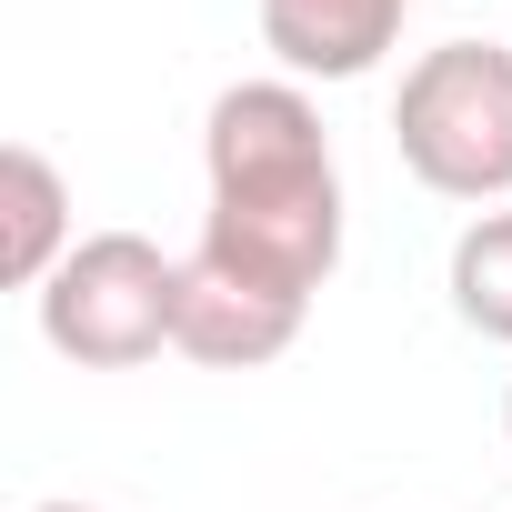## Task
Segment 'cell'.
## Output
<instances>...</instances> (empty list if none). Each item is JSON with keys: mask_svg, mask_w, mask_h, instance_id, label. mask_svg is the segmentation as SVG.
I'll use <instances>...</instances> for the list:
<instances>
[{"mask_svg": "<svg viewBox=\"0 0 512 512\" xmlns=\"http://www.w3.org/2000/svg\"><path fill=\"white\" fill-rule=\"evenodd\" d=\"M201 251L272 292H322L342 272V161L302 81H231L201 121Z\"/></svg>", "mask_w": 512, "mask_h": 512, "instance_id": "1", "label": "cell"}, {"mask_svg": "<svg viewBox=\"0 0 512 512\" xmlns=\"http://www.w3.org/2000/svg\"><path fill=\"white\" fill-rule=\"evenodd\" d=\"M392 151L432 201H512V41H432L392 91Z\"/></svg>", "mask_w": 512, "mask_h": 512, "instance_id": "2", "label": "cell"}, {"mask_svg": "<svg viewBox=\"0 0 512 512\" xmlns=\"http://www.w3.org/2000/svg\"><path fill=\"white\" fill-rule=\"evenodd\" d=\"M41 342L81 372H141L181 342V262L151 231H81V251L31 292Z\"/></svg>", "mask_w": 512, "mask_h": 512, "instance_id": "3", "label": "cell"}, {"mask_svg": "<svg viewBox=\"0 0 512 512\" xmlns=\"http://www.w3.org/2000/svg\"><path fill=\"white\" fill-rule=\"evenodd\" d=\"M302 322H312L302 292H272V282L211 262V251L181 262V342L171 352L201 362V372H262V362H282L302 342Z\"/></svg>", "mask_w": 512, "mask_h": 512, "instance_id": "4", "label": "cell"}, {"mask_svg": "<svg viewBox=\"0 0 512 512\" xmlns=\"http://www.w3.org/2000/svg\"><path fill=\"white\" fill-rule=\"evenodd\" d=\"M412 0H262V51L282 61V81H362L402 51Z\"/></svg>", "mask_w": 512, "mask_h": 512, "instance_id": "5", "label": "cell"}, {"mask_svg": "<svg viewBox=\"0 0 512 512\" xmlns=\"http://www.w3.org/2000/svg\"><path fill=\"white\" fill-rule=\"evenodd\" d=\"M71 251H81V221H71L61 161L41 141H11L0 151V272H11V292H41Z\"/></svg>", "mask_w": 512, "mask_h": 512, "instance_id": "6", "label": "cell"}, {"mask_svg": "<svg viewBox=\"0 0 512 512\" xmlns=\"http://www.w3.org/2000/svg\"><path fill=\"white\" fill-rule=\"evenodd\" d=\"M452 312H462V332H482V342H502L512 352V201L502 211H472L462 231H452Z\"/></svg>", "mask_w": 512, "mask_h": 512, "instance_id": "7", "label": "cell"}, {"mask_svg": "<svg viewBox=\"0 0 512 512\" xmlns=\"http://www.w3.org/2000/svg\"><path fill=\"white\" fill-rule=\"evenodd\" d=\"M31 512H101V502H71V492H61V502H31Z\"/></svg>", "mask_w": 512, "mask_h": 512, "instance_id": "8", "label": "cell"}, {"mask_svg": "<svg viewBox=\"0 0 512 512\" xmlns=\"http://www.w3.org/2000/svg\"><path fill=\"white\" fill-rule=\"evenodd\" d=\"M502 442H512V392H502Z\"/></svg>", "mask_w": 512, "mask_h": 512, "instance_id": "9", "label": "cell"}]
</instances>
